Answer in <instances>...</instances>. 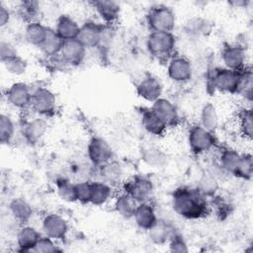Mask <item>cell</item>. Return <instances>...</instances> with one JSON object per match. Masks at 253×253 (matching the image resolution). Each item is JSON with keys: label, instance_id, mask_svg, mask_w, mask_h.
<instances>
[{"label": "cell", "instance_id": "31", "mask_svg": "<svg viewBox=\"0 0 253 253\" xmlns=\"http://www.w3.org/2000/svg\"><path fill=\"white\" fill-rule=\"evenodd\" d=\"M62 44H63V41L59 38V36L54 31V29H51L48 27L46 37L42 42V45L39 47V49L43 55L47 57H53V56L59 55Z\"/></svg>", "mask_w": 253, "mask_h": 253}, {"label": "cell", "instance_id": "18", "mask_svg": "<svg viewBox=\"0 0 253 253\" xmlns=\"http://www.w3.org/2000/svg\"><path fill=\"white\" fill-rule=\"evenodd\" d=\"M41 232L33 225L21 224L16 233L17 248L21 252H33L37 242L41 238Z\"/></svg>", "mask_w": 253, "mask_h": 253}, {"label": "cell", "instance_id": "27", "mask_svg": "<svg viewBox=\"0 0 253 253\" xmlns=\"http://www.w3.org/2000/svg\"><path fill=\"white\" fill-rule=\"evenodd\" d=\"M47 30L48 27L43 25L39 20L29 22L24 30L25 40L31 45H34L39 48L46 37Z\"/></svg>", "mask_w": 253, "mask_h": 253}, {"label": "cell", "instance_id": "14", "mask_svg": "<svg viewBox=\"0 0 253 253\" xmlns=\"http://www.w3.org/2000/svg\"><path fill=\"white\" fill-rule=\"evenodd\" d=\"M105 25L95 21H86L80 25L77 40L88 49L98 47L103 39Z\"/></svg>", "mask_w": 253, "mask_h": 253}, {"label": "cell", "instance_id": "10", "mask_svg": "<svg viewBox=\"0 0 253 253\" xmlns=\"http://www.w3.org/2000/svg\"><path fill=\"white\" fill-rule=\"evenodd\" d=\"M222 67L233 71H240L247 66V51L239 43L225 44L220 52Z\"/></svg>", "mask_w": 253, "mask_h": 253}, {"label": "cell", "instance_id": "25", "mask_svg": "<svg viewBox=\"0 0 253 253\" xmlns=\"http://www.w3.org/2000/svg\"><path fill=\"white\" fill-rule=\"evenodd\" d=\"M138 203L126 192L123 191L119 194H115L113 199L114 211L124 218H132Z\"/></svg>", "mask_w": 253, "mask_h": 253}, {"label": "cell", "instance_id": "30", "mask_svg": "<svg viewBox=\"0 0 253 253\" xmlns=\"http://www.w3.org/2000/svg\"><path fill=\"white\" fill-rule=\"evenodd\" d=\"M205 128L214 132L219 126V114L216 107L211 103H206L200 112V124Z\"/></svg>", "mask_w": 253, "mask_h": 253}, {"label": "cell", "instance_id": "34", "mask_svg": "<svg viewBox=\"0 0 253 253\" xmlns=\"http://www.w3.org/2000/svg\"><path fill=\"white\" fill-rule=\"evenodd\" d=\"M16 133V124L13 118L6 113L0 116V141L3 145L10 144Z\"/></svg>", "mask_w": 253, "mask_h": 253}, {"label": "cell", "instance_id": "17", "mask_svg": "<svg viewBox=\"0 0 253 253\" xmlns=\"http://www.w3.org/2000/svg\"><path fill=\"white\" fill-rule=\"evenodd\" d=\"M87 48L77 40L63 42L59 57L64 63L70 65H79L83 62L86 56Z\"/></svg>", "mask_w": 253, "mask_h": 253}, {"label": "cell", "instance_id": "12", "mask_svg": "<svg viewBox=\"0 0 253 253\" xmlns=\"http://www.w3.org/2000/svg\"><path fill=\"white\" fill-rule=\"evenodd\" d=\"M41 227L43 235L55 241L64 239L69 231L67 220L62 215L55 212L46 213L42 218Z\"/></svg>", "mask_w": 253, "mask_h": 253}, {"label": "cell", "instance_id": "46", "mask_svg": "<svg viewBox=\"0 0 253 253\" xmlns=\"http://www.w3.org/2000/svg\"><path fill=\"white\" fill-rule=\"evenodd\" d=\"M230 4L231 5H234V7H241L242 5H245L246 4V2L245 1H232V2H230Z\"/></svg>", "mask_w": 253, "mask_h": 253}, {"label": "cell", "instance_id": "3", "mask_svg": "<svg viewBox=\"0 0 253 253\" xmlns=\"http://www.w3.org/2000/svg\"><path fill=\"white\" fill-rule=\"evenodd\" d=\"M146 23L150 32H172L176 27L174 10L164 4H156L146 13Z\"/></svg>", "mask_w": 253, "mask_h": 253}, {"label": "cell", "instance_id": "45", "mask_svg": "<svg viewBox=\"0 0 253 253\" xmlns=\"http://www.w3.org/2000/svg\"><path fill=\"white\" fill-rule=\"evenodd\" d=\"M11 20V12L9 8L3 3L0 4V27L4 28L10 23Z\"/></svg>", "mask_w": 253, "mask_h": 253}, {"label": "cell", "instance_id": "1", "mask_svg": "<svg viewBox=\"0 0 253 253\" xmlns=\"http://www.w3.org/2000/svg\"><path fill=\"white\" fill-rule=\"evenodd\" d=\"M173 211L185 219H199L209 212V204L197 188L179 187L171 196Z\"/></svg>", "mask_w": 253, "mask_h": 253}, {"label": "cell", "instance_id": "22", "mask_svg": "<svg viewBox=\"0 0 253 253\" xmlns=\"http://www.w3.org/2000/svg\"><path fill=\"white\" fill-rule=\"evenodd\" d=\"M149 240L155 245L166 244L175 233L174 227L167 220L157 218L155 223L146 231Z\"/></svg>", "mask_w": 253, "mask_h": 253}, {"label": "cell", "instance_id": "29", "mask_svg": "<svg viewBox=\"0 0 253 253\" xmlns=\"http://www.w3.org/2000/svg\"><path fill=\"white\" fill-rule=\"evenodd\" d=\"M241 155L242 153L238 152L233 148H230V147L223 148L218 155L217 164L222 169V171L235 176L237 168L239 166Z\"/></svg>", "mask_w": 253, "mask_h": 253}, {"label": "cell", "instance_id": "35", "mask_svg": "<svg viewBox=\"0 0 253 253\" xmlns=\"http://www.w3.org/2000/svg\"><path fill=\"white\" fill-rule=\"evenodd\" d=\"M218 187L219 185L217 177L211 174V172H208L202 175V177L199 179L196 188L204 197L208 198L214 196L218 190Z\"/></svg>", "mask_w": 253, "mask_h": 253}, {"label": "cell", "instance_id": "41", "mask_svg": "<svg viewBox=\"0 0 253 253\" xmlns=\"http://www.w3.org/2000/svg\"><path fill=\"white\" fill-rule=\"evenodd\" d=\"M20 12L23 17H25L29 22L38 21L37 16L40 14L41 6L37 1H23L19 6Z\"/></svg>", "mask_w": 253, "mask_h": 253}, {"label": "cell", "instance_id": "40", "mask_svg": "<svg viewBox=\"0 0 253 253\" xmlns=\"http://www.w3.org/2000/svg\"><path fill=\"white\" fill-rule=\"evenodd\" d=\"M252 174H253L252 155L249 153H242L235 177L243 180H250L252 178Z\"/></svg>", "mask_w": 253, "mask_h": 253}, {"label": "cell", "instance_id": "42", "mask_svg": "<svg viewBox=\"0 0 253 253\" xmlns=\"http://www.w3.org/2000/svg\"><path fill=\"white\" fill-rule=\"evenodd\" d=\"M58 251H61V249L56 244V241L45 235L41 236L35 248L33 249V252L37 253H53Z\"/></svg>", "mask_w": 253, "mask_h": 253}, {"label": "cell", "instance_id": "26", "mask_svg": "<svg viewBox=\"0 0 253 253\" xmlns=\"http://www.w3.org/2000/svg\"><path fill=\"white\" fill-rule=\"evenodd\" d=\"M96 167L100 180L112 186L122 183L124 178V169L119 162L112 159L111 161Z\"/></svg>", "mask_w": 253, "mask_h": 253}, {"label": "cell", "instance_id": "24", "mask_svg": "<svg viewBox=\"0 0 253 253\" xmlns=\"http://www.w3.org/2000/svg\"><path fill=\"white\" fill-rule=\"evenodd\" d=\"M79 30L80 25L69 15H60L55 22L54 31L63 42L77 39Z\"/></svg>", "mask_w": 253, "mask_h": 253}, {"label": "cell", "instance_id": "8", "mask_svg": "<svg viewBox=\"0 0 253 253\" xmlns=\"http://www.w3.org/2000/svg\"><path fill=\"white\" fill-rule=\"evenodd\" d=\"M166 72L172 82L183 84L192 79L194 68L190 59L183 55L174 54L167 60Z\"/></svg>", "mask_w": 253, "mask_h": 253}, {"label": "cell", "instance_id": "6", "mask_svg": "<svg viewBox=\"0 0 253 253\" xmlns=\"http://www.w3.org/2000/svg\"><path fill=\"white\" fill-rule=\"evenodd\" d=\"M4 96L9 106L16 110L24 111L31 108L33 89L25 82H14L6 89Z\"/></svg>", "mask_w": 253, "mask_h": 253}, {"label": "cell", "instance_id": "4", "mask_svg": "<svg viewBox=\"0 0 253 253\" xmlns=\"http://www.w3.org/2000/svg\"><path fill=\"white\" fill-rule=\"evenodd\" d=\"M190 150L195 155H202L215 148L217 139L214 132L205 128L201 125H194L188 130L187 135Z\"/></svg>", "mask_w": 253, "mask_h": 253}, {"label": "cell", "instance_id": "43", "mask_svg": "<svg viewBox=\"0 0 253 253\" xmlns=\"http://www.w3.org/2000/svg\"><path fill=\"white\" fill-rule=\"evenodd\" d=\"M168 244V249L170 252H175V253H186L189 252V245L185 238L179 234V233H174L172 237L169 239L167 242Z\"/></svg>", "mask_w": 253, "mask_h": 253}, {"label": "cell", "instance_id": "20", "mask_svg": "<svg viewBox=\"0 0 253 253\" xmlns=\"http://www.w3.org/2000/svg\"><path fill=\"white\" fill-rule=\"evenodd\" d=\"M141 126L144 130L153 137H162L167 132L168 126L150 109H143L141 112Z\"/></svg>", "mask_w": 253, "mask_h": 253}, {"label": "cell", "instance_id": "19", "mask_svg": "<svg viewBox=\"0 0 253 253\" xmlns=\"http://www.w3.org/2000/svg\"><path fill=\"white\" fill-rule=\"evenodd\" d=\"M47 126L45 118L36 115V117L30 119L23 125L22 134L27 142L37 143L44 136Z\"/></svg>", "mask_w": 253, "mask_h": 253}, {"label": "cell", "instance_id": "28", "mask_svg": "<svg viewBox=\"0 0 253 253\" xmlns=\"http://www.w3.org/2000/svg\"><path fill=\"white\" fill-rule=\"evenodd\" d=\"M9 211L12 217L21 224L29 222L33 215L31 204L23 198H15L9 203Z\"/></svg>", "mask_w": 253, "mask_h": 253}, {"label": "cell", "instance_id": "16", "mask_svg": "<svg viewBox=\"0 0 253 253\" xmlns=\"http://www.w3.org/2000/svg\"><path fill=\"white\" fill-rule=\"evenodd\" d=\"M91 5L101 24L105 26L114 25L121 16V5L112 0H97Z\"/></svg>", "mask_w": 253, "mask_h": 253}, {"label": "cell", "instance_id": "13", "mask_svg": "<svg viewBox=\"0 0 253 253\" xmlns=\"http://www.w3.org/2000/svg\"><path fill=\"white\" fill-rule=\"evenodd\" d=\"M150 109L165 123L168 127L177 126L181 117L176 105L165 97H160L151 104Z\"/></svg>", "mask_w": 253, "mask_h": 253}, {"label": "cell", "instance_id": "33", "mask_svg": "<svg viewBox=\"0 0 253 253\" xmlns=\"http://www.w3.org/2000/svg\"><path fill=\"white\" fill-rule=\"evenodd\" d=\"M141 159L149 167L160 168L166 164V154L158 147L153 145H146L140 150Z\"/></svg>", "mask_w": 253, "mask_h": 253}, {"label": "cell", "instance_id": "32", "mask_svg": "<svg viewBox=\"0 0 253 253\" xmlns=\"http://www.w3.org/2000/svg\"><path fill=\"white\" fill-rule=\"evenodd\" d=\"M238 89L237 95H240L247 103L252 102V90H253V73L251 67L246 66L244 69L238 71Z\"/></svg>", "mask_w": 253, "mask_h": 253}, {"label": "cell", "instance_id": "11", "mask_svg": "<svg viewBox=\"0 0 253 253\" xmlns=\"http://www.w3.org/2000/svg\"><path fill=\"white\" fill-rule=\"evenodd\" d=\"M87 157L92 165L100 166L113 159L114 150L106 139L93 136L87 144Z\"/></svg>", "mask_w": 253, "mask_h": 253}, {"label": "cell", "instance_id": "9", "mask_svg": "<svg viewBox=\"0 0 253 253\" xmlns=\"http://www.w3.org/2000/svg\"><path fill=\"white\" fill-rule=\"evenodd\" d=\"M238 71L225 67L213 69L211 76V84L213 90L222 94H236L238 89Z\"/></svg>", "mask_w": 253, "mask_h": 253}, {"label": "cell", "instance_id": "36", "mask_svg": "<svg viewBox=\"0 0 253 253\" xmlns=\"http://www.w3.org/2000/svg\"><path fill=\"white\" fill-rule=\"evenodd\" d=\"M55 191L57 196L64 202H76L74 183L69 178L59 177L55 180Z\"/></svg>", "mask_w": 253, "mask_h": 253}, {"label": "cell", "instance_id": "15", "mask_svg": "<svg viewBox=\"0 0 253 253\" xmlns=\"http://www.w3.org/2000/svg\"><path fill=\"white\" fill-rule=\"evenodd\" d=\"M137 96L145 102L153 103L160 97L163 93V85L159 78L154 75L147 74L145 75L135 87Z\"/></svg>", "mask_w": 253, "mask_h": 253}, {"label": "cell", "instance_id": "44", "mask_svg": "<svg viewBox=\"0 0 253 253\" xmlns=\"http://www.w3.org/2000/svg\"><path fill=\"white\" fill-rule=\"evenodd\" d=\"M18 54L17 48L15 47V45L5 40H2L0 42V59L1 61L6 60L10 57H13L15 55Z\"/></svg>", "mask_w": 253, "mask_h": 253}, {"label": "cell", "instance_id": "5", "mask_svg": "<svg viewBox=\"0 0 253 253\" xmlns=\"http://www.w3.org/2000/svg\"><path fill=\"white\" fill-rule=\"evenodd\" d=\"M57 105L55 93L45 86H38L33 89L31 109L41 117L47 118L55 113Z\"/></svg>", "mask_w": 253, "mask_h": 253}, {"label": "cell", "instance_id": "38", "mask_svg": "<svg viewBox=\"0 0 253 253\" xmlns=\"http://www.w3.org/2000/svg\"><path fill=\"white\" fill-rule=\"evenodd\" d=\"M239 129L248 140L253 136V113L251 107H245L239 114Z\"/></svg>", "mask_w": 253, "mask_h": 253}, {"label": "cell", "instance_id": "7", "mask_svg": "<svg viewBox=\"0 0 253 253\" xmlns=\"http://www.w3.org/2000/svg\"><path fill=\"white\" fill-rule=\"evenodd\" d=\"M123 191L129 194L138 204L145 203L152 198L154 185L149 178L136 175L123 182Z\"/></svg>", "mask_w": 253, "mask_h": 253}, {"label": "cell", "instance_id": "23", "mask_svg": "<svg viewBox=\"0 0 253 253\" xmlns=\"http://www.w3.org/2000/svg\"><path fill=\"white\" fill-rule=\"evenodd\" d=\"M115 197L114 186L102 181H92V195L90 204L95 207H102L113 201Z\"/></svg>", "mask_w": 253, "mask_h": 253}, {"label": "cell", "instance_id": "39", "mask_svg": "<svg viewBox=\"0 0 253 253\" xmlns=\"http://www.w3.org/2000/svg\"><path fill=\"white\" fill-rule=\"evenodd\" d=\"M74 188L76 202L82 205L90 204L92 195V181L79 180L74 183Z\"/></svg>", "mask_w": 253, "mask_h": 253}, {"label": "cell", "instance_id": "37", "mask_svg": "<svg viewBox=\"0 0 253 253\" xmlns=\"http://www.w3.org/2000/svg\"><path fill=\"white\" fill-rule=\"evenodd\" d=\"M4 69L13 76H21L26 73L28 68V62L21 55L17 54L6 60L1 61Z\"/></svg>", "mask_w": 253, "mask_h": 253}, {"label": "cell", "instance_id": "21", "mask_svg": "<svg viewBox=\"0 0 253 253\" xmlns=\"http://www.w3.org/2000/svg\"><path fill=\"white\" fill-rule=\"evenodd\" d=\"M157 218L156 211L149 202L139 203L132 215L136 226L144 231H147L155 223Z\"/></svg>", "mask_w": 253, "mask_h": 253}, {"label": "cell", "instance_id": "2", "mask_svg": "<svg viewBox=\"0 0 253 253\" xmlns=\"http://www.w3.org/2000/svg\"><path fill=\"white\" fill-rule=\"evenodd\" d=\"M145 46L153 57L168 60L175 53L177 40L172 32H150L146 37Z\"/></svg>", "mask_w": 253, "mask_h": 253}]
</instances>
